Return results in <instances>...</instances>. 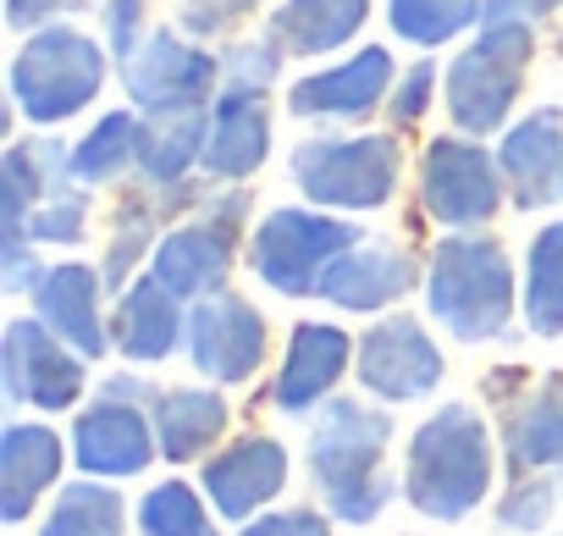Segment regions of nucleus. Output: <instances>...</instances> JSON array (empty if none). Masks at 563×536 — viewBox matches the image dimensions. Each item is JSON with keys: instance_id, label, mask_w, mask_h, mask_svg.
I'll use <instances>...</instances> for the list:
<instances>
[{"instance_id": "obj_2", "label": "nucleus", "mask_w": 563, "mask_h": 536, "mask_svg": "<svg viewBox=\"0 0 563 536\" xmlns=\"http://www.w3.org/2000/svg\"><path fill=\"white\" fill-rule=\"evenodd\" d=\"M387 448H393V415L360 398H327L310 420V481L327 503L332 519L343 525H371L398 481L387 475Z\"/></svg>"}, {"instance_id": "obj_21", "label": "nucleus", "mask_w": 563, "mask_h": 536, "mask_svg": "<svg viewBox=\"0 0 563 536\" xmlns=\"http://www.w3.org/2000/svg\"><path fill=\"white\" fill-rule=\"evenodd\" d=\"M111 343L128 365H161L188 343V299H177L155 272H139L111 310Z\"/></svg>"}, {"instance_id": "obj_36", "label": "nucleus", "mask_w": 563, "mask_h": 536, "mask_svg": "<svg viewBox=\"0 0 563 536\" xmlns=\"http://www.w3.org/2000/svg\"><path fill=\"white\" fill-rule=\"evenodd\" d=\"M552 508H558V486H552L541 470H536V475H514V486L497 497V525L536 536V530L552 525Z\"/></svg>"}, {"instance_id": "obj_5", "label": "nucleus", "mask_w": 563, "mask_h": 536, "mask_svg": "<svg viewBox=\"0 0 563 536\" xmlns=\"http://www.w3.org/2000/svg\"><path fill=\"white\" fill-rule=\"evenodd\" d=\"M111 51L106 40H89L73 23H51L23 34V51L12 56V111L34 128H62L73 117H84L106 78H111Z\"/></svg>"}, {"instance_id": "obj_46", "label": "nucleus", "mask_w": 563, "mask_h": 536, "mask_svg": "<svg viewBox=\"0 0 563 536\" xmlns=\"http://www.w3.org/2000/svg\"><path fill=\"white\" fill-rule=\"evenodd\" d=\"M558 56H563V51H558Z\"/></svg>"}, {"instance_id": "obj_14", "label": "nucleus", "mask_w": 563, "mask_h": 536, "mask_svg": "<svg viewBox=\"0 0 563 536\" xmlns=\"http://www.w3.org/2000/svg\"><path fill=\"white\" fill-rule=\"evenodd\" d=\"M393 84H398L393 51L387 45H360L354 56L299 78L288 89V111L299 122H365V117H376L387 106Z\"/></svg>"}, {"instance_id": "obj_23", "label": "nucleus", "mask_w": 563, "mask_h": 536, "mask_svg": "<svg viewBox=\"0 0 563 536\" xmlns=\"http://www.w3.org/2000/svg\"><path fill=\"white\" fill-rule=\"evenodd\" d=\"M67 448L45 420H7L0 431V519L23 525L34 503L62 481Z\"/></svg>"}, {"instance_id": "obj_34", "label": "nucleus", "mask_w": 563, "mask_h": 536, "mask_svg": "<svg viewBox=\"0 0 563 536\" xmlns=\"http://www.w3.org/2000/svg\"><path fill=\"white\" fill-rule=\"evenodd\" d=\"M29 238L45 249V243H56V249H73V243H84L89 238V188L78 183V188H67V194H51L34 216H29Z\"/></svg>"}, {"instance_id": "obj_45", "label": "nucleus", "mask_w": 563, "mask_h": 536, "mask_svg": "<svg viewBox=\"0 0 563 536\" xmlns=\"http://www.w3.org/2000/svg\"><path fill=\"white\" fill-rule=\"evenodd\" d=\"M530 7H536V12L547 18V12H558V7H563V0H530Z\"/></svg>"}, {"instance_id": "obj_9", "label": "nucleus", "mask_w": 563, "mask_h": 536, "mask_svg": "<svg viewBox=\"0 0 563 536\" xmlns=\"http://www.w3.org/2000/svg\"><path fill=\"white\" fill-rule=\"evenodd\" d=\"M420 205L448 232H486L508 205V177L497 150L470 133H437L420 150Z\"/></svg>"}, {"instance_id": "obj_6", "label": "nucleus", "mask_w": 563, "mask_h": 536, "mask_svg": "<svg viewBox=\"0 0 563 536\" xmlns=\"http://www.w3.org/2000/svg\"><path fill=\"white\" fill-rule=\"evenodd\" d=\"M288 172H294L299 194L321 210H338V216L387 210L398 199V177H404V133L305 139L288 155Z\"/></svg>"}, {"instance_id": "obj_27", "label": "nucleus", "mask_w": 563, "mask_h": 536, "mask_svg": "<svg viewBox=\"0 0 563 536\" xmlns=\"http://www.w3.org/2000/svg\"><path fill=\"white\" fill-rule=\"evenodd\" d=\"M150 420H155V437H161V459L172 464H188V459H205L232 409L221 398V387H161V398L150 404Z\"/></svg>"}, {"instance_id": "obj_1", "label": "nucleus", "mask_w": 563, "mask_h": 536, "mask_svg": "<svg viewBox=\"0 0 563 536\" xmlns=\"http://www.w3.org/2000/svg\"><path fill=\"white\" fill-rule=\"evenodd\" d=\"M536 18L541 12L530 0H481L475 40L442 73V106L459 133L486 139L514 122V106L525 95V73L536 56Z\"/></svg>"}, {"instance_id": "obj_42", "label": "nucleus", "mask_w": 563, "mask_h": 536, "mask_svg": "<svg viewBox=\"0 0 563 536\" xmlns=\"http://www.w3.org/2000/svg\"><path fill=\"white\" fill-rule=\"evenodd\" d=\"M89 12V0H7V23L18 34H34V29H51V23H67Z\"/></svg>"}, {"instance_id": "obj_3", "label": "nucleus", "mask_w": 563, "mask_h": 536, "mask_svg": "<svg viewBox=\"0 0 563 536\" xmlns=\"http://www.w3.org/2000/svg\"><path fill=\"white\" fill-rule=\"evenodd\" d=\"M492 475H497V448L475 404L431 409L404 448V497L415 514L442 525L475 514L492 492Z\"/></svg>"}, {"instance_id": "obj_4", "label": "nucleus", "mask_w": 563, "mask_h": 536, "mask_svg": "<svg viewBox=\"0 0 563 536\" xmlns=\"http://www.w3.org/2000/svg\"><path fill=\"white\" fill-rule=\"evenodd\" d=\"M519 277L492 232H442L426 260V316L459 343H503L514 332Z\"/></svg>"}, {"instance_id": "obj_12", "label": "nucleus", "mask_w": 563, "mask_h": 536, "mask_svg": "<svg viewBox=\"0 0 563 536\" xmlns=\"http://www.w3.org/2000/svg\"><path fill=\"white\" fill-rule=\"evenodd\" d=\"M0 382H7V404L56 415L84 398L89 360L73 343H62L40 316H18L7 321V338H0Z\"/></svg>"}, {"instance_id": "obj_29", "label": "nucleus", "mask_w": 563, "mask_h": 536, "mask_svg": "<svg viewBox=\"0 0 563 536\" xmlns=\"http://www.w3.org/2000/svg\"><path fill=\"white\" fill-rule=\"evenodd\" d=\"M519 316L536 338H563V221L536 227L519 277Z\"/></svg>"}, {"instance_id": "obj_17", "label": "nucleus", "mask_w": 563, "mask_h": 536, "mask_svg": "<svg viewBox=\"0 0 563 536\" xmlns=\"http://www.w3.org/2000/svg\"><path fill=\"white\" fill-rule=\"evenodd\" d=\"M282 486H288V448L276 437H238L221 453L205 459L199 470V492L210 497V508L232 525H249Z\"/></svg>"}, {"instance_id": "obj_22", "label": "nucleus", "mask_w": 563, "mask_h": 536, "mask_svg": "<svg viewBox=\"0 0 563 536\" xmlns=\"http://www.w3.org/2000/svg\"><path fill=\"white\" fill-rule=\"evenodd\" d=\"M271 155V106L260 89H221L210 100V133L199 177L210 183H249Z\"/></svg>"}, {"instance_id": "obj_11", "label": "nucleus", "mask_w": 563, "mask_h": 536, "mask_svg": "<svg viewBox=\"0 0 563 536\" xmlns=\"http://www.w3.org/2000/svg\"><path fill=\"white\" fill-rule=\"evenodd\" d=\"M354 376L382 404H415V398H431L442 387L448 360H442L437 338L426 332V321L398 310V316H376L360 332Z\"/></svg>"}, {"instance_id": "obj_40", "label": "nucleus", "mask_w": 563, "mask_h": 536, "mask_svg": "<svg viewBox=\"0 0 563 536\" xmlns=\"http://www.w3.org/2000/svg\"><path fill=\"white\" fill-rule=\"evenodd\" d=\"M238 536H332V519L321 508H265Z\"/></svg>"}, {"instance_id": "obj_32", "label": "nucleus", "mask_w": 563, "mask_h": 536, "mask_svg": "<svg viewBox=\"0 0 563 536\" xmlns=\"http://www.w3.org/2000/svg\"><path fill=\"white\" fill-rule=\"evenodd\" d=\"M387 23L415 51H442L481 29V0H387Z\"/></svg>"}, {"instance_id": "obj_16", "label": "nucleus", "mask_w": 563, "mask_h": 536, "mask_svg": "<svg viewBox=\"0 0 563 536\" xmlns=\"http://www.w3.org/2000/svg\"><path fill=\"white\" fill-rule=\"evenodd\" d=\"M409 288H426V272L404 243H387V238H360L321 277V299L349 310V316H382Z\"/></svg>"}, {"instance_id": "obj_31", "label": "nucleus", "mask_w": 563, "mask_h": 536, "mask_svg": "<svg viewBox=\"0 0 563 536\" xmlns=\"http://www.w3.org/2000/svg\"><path fill=\"white\" fill-rule=\"evenodd\" d=\"M128 530V503L111 481H67L40 525V536H122Z\"/></svg>"}, {"instance_id": "obj_18", "label": "nucleus", "mask_w": 563, "mask_h": 536, "mask_svg": "<svg viewBox=\"0 0 563 536\" xmlns=\"http://www.w3.org/2000/svg\"><path fill=\"white\" fill-rule=\"evenodd\" d=\"M497 161H503L514 210H547L552 199H563V111L530 106L525 117H514L503 128Z\"/></svg>"}, {"instance_id": "obj_38", "label": "nucleus", "mask_w": 563, "mask_h": 536, "mask_svg": "<svg viewBox=\"0 0 563 536\" xmlns=\"http://www.w3.org/2000/svg\"><path fill=\"white\" fill-rule=\"evenodd\" d=\"M260 7H265V0H177V29L188 40H227Z\"/></svg>"}, {"instance_id": "obj_35", "label": "nucleus", "mask_w": 563, "mask_h": 536, "mask_svg": "<svg viewBox=\"0 0 563 536\" xmlns=\"http://www.w3.org/2000/svg\"><path fill=\"white\" fill-rule=\"evenodd\" d=\"M282 62H288V51H282L271 34L260 40H243V45H227L221 51V89H271L282 78Z\"/></svg>"}, {"instance_id": "obj_37", "label": "nucleus", "mask_w": 563, "mask_h": 536, "mask_svg": "<svg viewBox=\"0 0 563 536\" xmlns=\"http://www.w3.org/2000/svg\"><path fill=\"white\" fill-rule=\"evenodd\" d=\"M437 95H442V73H437V62H431V56L409 62V67L398 73L393 95H387L393 133H415V128L426 122V111H431V100H437Z\"/></svg>"}, {"instance_id": "obj_19", "label": "nucleus", "mask_w": 563, "mask_h": 536, "mask_svg": "<svg viewBox=\"0 0 563 536\" xmlns=\"http://www.w3.org/2000/svg\"><path fill=\"white\" fill-rule=\"evenodd\" d=\"M360 343L332 327V321H299L288 332V354H282V371L271 382V404L282 415H310L332 398V387L349 376Z\"/></svg>"}, {"instance_id": "obj_43", "label": "nucleus", "mask_w": 563, "mask_h": 536, "mask_svg": "<svg viewBox=\"0 0 563 536\" xmlns=\"http://www.w3.org/2000/svg\"><path fill=\"white\" fill-rule=\"evenodd\" d=\"M525 387H530V371H525V365H497V371L481 376V393H486L492 404H503V409H508Z\"/></svg>"}, {"instance_id": "obj_20", "label": "nucleus", "mask_w": 563, "mask_h": 536, "mask_svg": "<svg viewBox=\"0 0 563 536\" xmlns=\"http://www.w3.org/2000/svg\"><path fill=\"white\" fill-rule=\"evenodd\" d=\"M100 299H106L100 265L62 260V265H45V277H40V288H34V316H40L62 343H73L84 360H106L117 343H111V316L100 310Z\"/></svg>"}, {"instance_id": "obj_26", "label": "nucleus", "mask_w": 563, "mask_h": 536, "mask_svg": "<svg viewBox=\"0 0 563 536\" xmlns=\"http://www.w3.org/2000/svg\"><path fill=\"white\" fill-rule=\"evenodd\" d=\"M376 0H282L265 18V34L288 51V56H332L343 45H354V34L371 23Z\"/></svg>"}, {"instance_id": "obj_28", "label": "nucleus", "mask_w": 563, "mask_h": 536, "mask_svg": "<svg viewBox=\"0 0 563 536\" xmlns=\"http://www.w3.org/2000/svg\"><path fill=\"white\" fill-rule=\"evenodd\" d=\"M144 139H150V117L122 106V111H106L78 144H73V177L84 188H106V183H122L139 155H144Z\"/></svg>"}, {"instance_id": "obj_39", "label": "nucleus", "mask_w": 563, "mask_h": 536, "mask_svg": "<svg viewBox=\"0 0 563 536\" xmlns=\"http://www.w3.org/2000/svg\"><path fill=\"white\" fill-rule=\"evenodd\" d=\"M100 23H106V51H111L117 62H128V56L150 40L144 0H106V7H100Z\"/></svg>"}, {"instance_id": "obj_30", "label": "nucleus", "mask_w": 563, "mask_h": 536, "mask_svg": "<svg viewBox=\"0 0 563 536\" xmlns=\"http://www.w3.org/2000/svg\"><path fill=\"white\" fill-rule=\"evenodd\" d=\"M205 133H210V106L194 111H172V117H150V139L139 155V177L155 188L188 183L205 161Z\"/></svg>"}, {"instance_id": "obj_33", "label": "nucleus", "mask_w": 563, "mask_h": 536, "mask_svg": "<svg viewBox=\"0 0 563 536\" xmlns=\"http://www.w3.org/2000/svg\"><path fill=\"white\" fill-rule=\"evenodd\" d=\"M139 530L144 536H221L205 497L188 481H161L139 497Z\"/></svg>"}, {"instance_id": "obj_10", "label": "nucleus", "mask_w": 563, "mask_h": 536, "mask_svg": "<svg viewBox=\"0 0 563 536\" xmlns=\"http://www.w3.org/2000/svg\"><path fill=\"white\" fill-rule=\"evenodd\" d=\"M117 78L133 111L172 117V111L210 106L221 95V56L199 51L183 29H150V40L128 62H117Z\"/></svg>"}, {"instance_id": "obj_7", "label": "nucleus", "mask_w": 563, "mask_h": 536, "mask_svg": "<svg viewBox=\"0 0 563 536\" xmlns=\"http://www.w3.org/2000/svg\"><path fill=\"white\" fill-rule=\"evenodd\" d=\"M365 232L343 221L338 210L321 205H276L265 221L249 232V265L254 277L282 294V299H321V277L332 272V260L349 254Z\"/></svg>"}, {"instance_id": "obj_41", "label": "nucleus", "mask_w": 563, "mask_h": 536, "mask_svg": "<svg viewBox=\"0 0 563 536\" xmlns=\"http://www.w3.org/2000/svg\"><path fill=\"white\" fill-rule=\"evenodd\" d=\"M34 249H40L34 238H7V243H0V272H7V277H0V288H7V294H34L40 288L45 265H40Z\"/></svg>"}, {"instance_id": "obj_8", "label": "nucleus", "mask_w": 563, "mask_h": 536, "mask_svg": "<svg viewBox=\"0 0 563 536\" xmlns=\"http://www.w3.org/2000/svg\"><path fill=\"white\" fill-rule=\"evenodd\" d=\"M254 210V194L243 183H216L199 205V216H183L166 227V238L150 254V272L177 299H210L227 288V272L243 249V221Z\"/></svg>"}, {"instance_id": "obj_25", "label": "nucleus", "mask_w": 563, "mask_h": 536, "mask_svg": "<svg viewBox=\"0 0 563 536\" xmlns=\"http://www.w3.org/2000/svg\"><path fill=\"white\" fill-rule=\"evenodd\" d=\"M503 453L514 475L563 464V371H541L503 415Z\"/></svg>"}, {"instance_id": "obj_15", "label": "nucleus", "mask_w": 563, "mask_h": 536, "mask_svg": "<svg viewBox=\"0 0 563 536\" xmlns=\"http://www.w3.org/2000/svg\"><path fill=\"white\" fill-rule=\"evenodd\" d=\"M73 459H78L84 475H100V481L144 475L161 459V437H155L150 404H128V398L95 393V404L78 409V420H73Z\"/></svg>"}, {"instance_id": "obj_24", "label": "nucleus", "mask_w": 563, "mask_h": 536, "mask_svg": "<svg viewBox=\"0 0 563 536\" xmlns=\"http://www.w3.org/2000/svg\"><path fill=\"white\" fill-rule=\"evenodd\" d=\"M78 188L73 177V144L51 139L40 128V139H12L7 161H0V194H7V238H29V216L51 199Z\"/></svg>"}, {"instance_id": "obj_13", "label": "nucleus", "mask_w": 563, "mask_h": 536, "mask_svg": "<svg viewBox=\"0 0 563 536\" xmlns=\"http://www.w3.org/2000/svg\"><path fill=\"white\" fill-rule=\"evenodd\" d=\"M265 349H271V321L243 294L221 288V294L188 305V360L216 387L249 382L265 365Z\"/></svg>"}, {"instance_id": "obj_44", "label": "nucleus", "mask_w": 563, "mask_h": 536, "mask_svg": "<svg viewBox=\"0 0 563 536\" xmlns=\"http://www.w3.org/2000/svg\"><path fill=\"white\" fill-rule=\"evenodd\" d=\"M100 393H106V398H128V404H155V398H161V387H150V382H144V376H133V371L106 376V382H100Z\"/></svg>"}]
</instances>
